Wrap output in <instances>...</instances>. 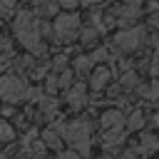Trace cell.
Instances as JSON below:
<instances>
[{"instance_id": "13", "label": "cell", "mask_w": 159, "mask_h": 159, "mask_svg": "<svg viewBox=\"0 0 159 159\" xmlns=\"http://www.w3.org/2000/svg\"><path fill=\"white\" fill-rule=\"evenodd\" d=\"M139 92H142V97H144V99L157 102V99H159V80H152V82H149V87H139Z\"/></svg>"}, {"instance_id": "17", "label": "cell", "mask_w": 159, "mask_h": 159, "mask_svg": "<svg viewBox=\"0 0 159 159\" xmlns=\"http://www.w3.org/2000/svg\"><path fill=\"white\" fill-rule=\"evenodd\" d=\"M92 65H94V60H92V57H77V62H75L77 72H87Z\"/></svg>"}, {"instance_id": "24", "label": "cell", "mask_w": 159, "mask_h": 159, "mask_svg": "<svg viewBox=\"0 0 159 159\" xmlns=\"http://www.w3.org/2000/svg\"><path fill=\"white\" fill-rule=\"evenodd\" d=\"M152 127H157V129H159V112H157V114H152Z\"/></svg>"}, {"instance_id": "15", "label": "cell", "mask_w": 159, "mask_h": 159, "mask_svg": "<svg viewBox=\"0 0 159 159\" xmlns=\"http://www.w3.org/2000/svg\"><path fill=\"white\" fill-rule=\"evenodd\" d=\"M60 7V0H37V10L42 15H55Z\"/></svg>"}, {"instance_id": "3", "label": "cell", "mask_w": 159, "mask_h": 159, "mask_svg": "<svg viewBox=\"0 0 159 159\" xmlns=\"http://www.w3.org/2000/svg\"><path fill=\"white\" fill-rule=\"evenodd\" d=\"M144 40H147V30L134 25V27L119 30L117 37H114V45H117L122 52H134V50H139V47L144 45Z\"/></svg>"}, {"instance_id": "9", "label": "cell", "mask_w": 159, "mask_h": 159, "mask_svg": "<svg viewBox=\"0 0 159 159\" xmlns=\"http://www.w3.org/2000/svg\"><path fill=\"white\" fill-rule=\"evenodd\" d=\"M124 144V134H122V129H104V134H102V147L109 152V149H117V147H122Z\"/></svg>"}, {"instance_id": "1", "label": "cell", "mask_w": 159, "mask_h": 159, "mask_svg": "<svg viewBox=\"0 0 159 159\" xmlns=\"http://www.w3.org/2000/svg\"><path fill=\"white\" fill-rule=\"evenodd\" d=\"M40 25H37V20L27 12V10H22L20 15H17V20H15V35H17V40L30 50V52H35V55H42L45 52V45L40 42Z\"/></svg>"}, {"instance_id": "18", "label": "cell", "mask_w": 159, "mask_h": 159, "mask_svg": "<svg viewBox=\"0 0 159 159\" xmlns=\"http://www.w3.org/2000/svg\"><path fill=\"white\" fill-rule=\"evenodd\" d=\"M15 7V0H0V15H10Z\"/></svg>"}, {"instance_id": "11", "label": "cell", "mask_w": 159, "mask_h": 159, "mask_svg": "<svg viewBox=\"0 0 159 159\" xmlns=\"http://www.w3.org/2000/svg\"><path fill=\"white\" fill-rule=\"evenodd\" d=\"M157 149H159V139L152 137V134H144V137L139 139V144H137V154H139V157H149V154H154Z\"/></svg>"}, {"instance_id": "4", "label": "cell", "mask_w": 159, "mask_h": 159, "mask_svg": "<svg viewBox=\"0 0 159 159\" xmlns=\"http://www.w3.org/2000/svg\"><path fill=\"white\" fill-rule=\"evenodd\" d=\"M80 32V17L75 12H65V15H57L55 20V35L62 40V42H70L75 40Z\"/></svg>"}, {"instance_id": "21", "label": "cell", "mask_w": 159, "mask_h": 159, "mask_svg": "<svg viewBox=\"0 0 159 159\" xmlns=\"http://www.w3.org/2000/svg\"><path fill=\"white\" fill-rule=\"evenodd\" d=\"M60 159H82V154H80V152H65Z\"/></svg>"}, {"instance_id": "23", "label": "cell", "mask_w": 159, "mask_h": 159, "mask_svg": "<svg viewBox=\"0 0 159 159\" xmlns=\"http://www.w3.org/2000/svg\"><path fill=\"white\" fill-rule=\"evenodd\" d=\"M149 25H152V27H159V15H152V20H149Z\"/></svg>"}, {"instance_id": "20", "label": "cell", "mask_w": 159, "mask_h": 159, "mask_svg": "<svg viewBox=\"0 0 159 159\" xmlns=\"http://www.w3.org/2000/svg\"><path fill=\"white\" fill-rule=\"evenodd\" d=\"M5 139H12V129L5 122H0V142H5Z\"/></svg>"}, {"instance_id": "19", "label": "cell", "mask_w": 159, "mask_h": 159, "mask_svg": "<svg viewBox=\"0 0 159 159\" xmlns=\"http://www.w3.org/2000/svg\"><path fill=\"white\" fill-rule=\"evenodd\" d=\"M152 75L154 77H159V42H157V52H154V57H152Z\"/></svg>"}, {"instance_id": "12", "label": "cell", "mask_w": 159, "mask_h": 159, "mask_svg": "<svg viewBox=\"0 0 159 159\" xmlns=\"http://www.w3.org/2000/svg\"><path fill=\"white\" fill-rule=\"evenodd\" d=\"M144 122H147V119H144V112H142V109H134V112L127 117V124H124V127L132 129V132H137V129L144 127Z\"/></svg>"}, {"instance_id": "22", "label": "cell", "mask_w": 159, "mask_h": 159, "mask_svg": "<svg viewBox=\"0 0 159 159\" xmlns=\"http://www.w3.org/2000/svg\"><path fill=\"white\" fill-rule=\"evenodd\" d=\"M117 159H137V154H134V152H124V154L117 157Z\"/></svg>"}, {"instance_id": "6", "label": "cell", "mask_w": 159, "mask_h": 159, "mask_svg": "<svg viewBox=\"0 0 159 159\" xmlns=\"http://www.w3.org/2000/svg\"><path fill=\"white\" fill-rule=\"evenodd\" d=\"M139 12H142L139 2H137V0H127V5H122V7L117 10V22H119V25H129L132 20L139 17Z\"/></svg>"}, {"instance_id": "2", "label": "cell", "mask_w": 159, "mask_h": 159, "mask_svg": "<svg viewBox=\"0 0 159 159\" xmlns=\"http://www.w3.org/2000/svg\"><path fill=\"white\" fill-rule=\"evenodd\" d=\"M57 129L62 132V137L67 139V144H70L75 152H80L82 157L89 154V147H92V139H89V122L75 119V122H70V124H60Z\"/></svg>"}, {"instance_id": "25", "label": "cell", "mask_w": 159, "mask_h": 159, "mask_svg": "<svg viewBox=\"0 0 159 159\" xmlns=\"http://www.w3.org/2000/svg\"><path fill=\"white\" fill-rule=\"evenodd\" d=\"M84 5H102V2H107V0H82Z\"/></svg>"}, {"instance_id": "8", "label": "cell", "mask_w": 159, "mask_h": 159, "mask_svg": "<svg viewBox=\"0 0 159 159\" xmlns=\"http://www.w3.org/2000/svg\"><path fill=\"white\" fill-rule=\"evenodd\" d=\"M67 104H70L72 109L84 107V104H87V87H84V84H75V87L67 92Z\"/></svg>"}, {"instance_id": "14", "label": "cell", "mask_w": 159, "mask_h": 159, "mask_svg": "<svg viewBox=\"0 0 159 159\" xmlns=\"http://www.w3.org/2000/svg\"><path fill=\"white\" fill-rule=\"evenodd\" d=\"M119 84L124 87V89H137L139 87V77H137V72H124L122 77H119Z\"/></svg>"}, {"instance_id": "7", "label": "cell", "mask_w": 159, "mask_h": 159, "mask_svg": "<svg viewBox=\"0 0 159 159\" xmlns=\"http://www.w3.org/2000/svg\"><path fill=\"white\" fill-rule=\"evenodd\" d=\"M99 124H102V129H122L127 124V119H124V114L119 109H107L99 117Z\"/></svg>"}, {"instance_id": "5", "label": "cell", "mask_w": 159, "mask_h": 159, "mask_svg": "<svg viewBox=\"0 0 159 159\" xmlns=\"http://www.w3.org/2000/svg\"><path fill=\"white\" fill-rule=\"evenodd\" d=\"M25 94H27V89H25V82H22L20 77H10V75L0 77V97H2V99L17 102V99H22Z\"/></svg>"}, {"instance_id": "16", "label": "cell", "mask_w": 159, "mask_h": 159, "mask_svg": "<svg viewBox=\"0 0 159 159\" xmlns=\"http://www.w3.org/2000/svg\"><path fill=\"white\" fill-rule=\"evenodd\" d=\"M42 139H45V144L52 147V149L60 147V134H57L55 129H45V132H42Z\"/></svg>"}, {"instance_id": "10", "label": "cell", "mask_w": 159, "mask_h": 159, "mask_svg": "<svg viewBox=\"0 0 159 159\" xmlns=\"http://www.w3.org/2000/svg\"><path fill=\"white\" fill-rule=\"evenodd\" d=\"M109 77H112V72H109L107 67H97V70L92 72V77H89V87H92V89H104V87L109 84Z\"/></svg>"}]
</instances>
